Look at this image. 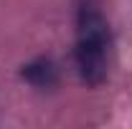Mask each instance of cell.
I'll return each instance as SVG.
<instances>
[{"label":"cell","instance_id":"6da1fadb","mask_svg":"<svg viewBox=\"0 0 132 129\" xmlns=\"http://www.w3.org/2000/svg\"><path fill=\"white\" fill-rule=\"evenodd\" d=\"M74 61L79 79L97 89L109 73V25L92 0H79L76 5V46Z\"/></svg>","mask_w":132,"mask_h":129},{"label":"cell","instance_id":"7a4b0ae2","mask_svg":"<svg viewBox=\"0 0 132 129\" xmlns=\"http://www.w3.org/2000/svg\"><path fill=\"white\" fill-rule=\"evenodd\" d=\"M20 79L26 84H31L33 89L46 91V89H53L59 84V68L51 58L41 56V58H33V61L20 66Z\"/></svg>","mask_w":132,"mask_h":129}]
</instances>
